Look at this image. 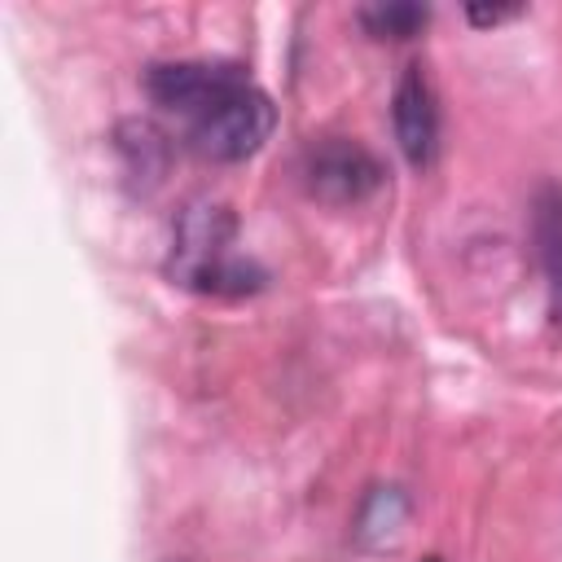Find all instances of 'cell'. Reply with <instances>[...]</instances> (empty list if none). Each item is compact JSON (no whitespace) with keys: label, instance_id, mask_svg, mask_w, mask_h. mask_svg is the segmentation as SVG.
<instances>
[{"label":"cell","instance_id":"1","mask_svg":"<svg viewBox=\"0 0 562 562\" xmlns=\"http://www.w3.org/2000/svg\"><path fill=\"white\" fill-rule=\"evenodd\" d=\"M237 241V220L224 202H193L184 206L180 224H176V237H171V255H167V277L184 290H198V294H224V299H237V294H255L263 290L268 272L237 255L233 250Z\"/></svg>","mask_w":562,"mask_h":562},{"label":"cell","instance_id":"2","mask_svg":"<svg viewBox=\"0 0 562 562\" xmlns=\"http://www.w3.org/2000/svg\"><path fill=\"white\" fill-rule=\"evenodd\" d=\"M272 123H277L272 97L246 75L224 97H215L198 119L184 123V140H189V149L198 158L241 162V158L263 149V140L272 136Z\"/></svg>","mask_w":562,"mask_h":562},{"label":"cell","instance_id":"3","mask_svg":"<svg viewBox=\"0 0 562 562\" xmlns=\"http://www.w3.org/2000/svg\"><path fill=\"white\" fill-rule=\"evenodd\" d=\"M382 162L351 136H325L303 154V184L312 198L329 206H351L364 202L369 193L382 189Z\"/></svg>","mask_w":562,"mask_h":562},{"label":"cell","instance_id":"4","mask_svg":"<svg viewBox=\"0 0 562 562\" xmlns=\"http://www.w3.org/2000/svg\"><path fill=\"white\" fill-rule=\"evenodd\" d=\"M241 79L246 70L237 61H158L145 70V92L158 110L189 123Z\"/></svg>","mask_w":562,"mask_h":562},{"label":"cell","instance_id":"5","mask_svg":"<svg viewBox=\"0 0 562 562\" xmlns=\"http://www.w3.org/2000/svg\"><path fill=\"white\" fill-rule=\"evenodd\" d=\"M391 127H395V140H400L404 158L417 171L435 162V154H439V101H435V88H430L426 66H417V61L404 66V75L395 83Z\"/></svg>","mask_w":562,"mask_h":562},{"label":"cell","instance_id":"6","mask_svg":"<svg viewBox=\"0 0 562 562\" xmlns=\"http://www.w3.org/2000/svg\"><path fill=\"white\" fill-rule=\"evenodd\" d=\"M536 241L553 290V312L562 316V189H544L536 206Z\"/></svg>","mask_w":562,"mask_h":562},{"label":"cell","instance_id":"7","mask_svg":"<svg viewBox=\"0 0 562 562\" xmlns=\"http://www.w3.org/2000/svg\"><path fill=\"white\" fill-rule=\"evenodd\" d=\"M119 149L127 158V171H140L149 180H158L162 167H167V136L154 123H145V119L119 127Z\"/></svg>","mask_w":562,"mask_h":562},{"label":"cell","instance_id":"8","mask_svg":"<svg viewBox=\"0 0 562 562\" xmlns=\"http://www.w3.org/2000/svg\"><path fill=\"white\" fill-rule=\"evenodd\" d=\"M430 9L426 4H404V0H391V4H364L360 9V22L369 35L378 40H408L426 26Z\"/></svg>","mask_w":562,"mask_h":562},{"label":"cell","instance_id":"9","mask_svg":"<svg viewBox=\"0 0 562 562\" xmlns=\"http://www.w3.org/2000/svg\"><path fill=\"white\" fill-rule=\"evenodd\" d=\"M514 13H518L514 4H492V9H483V4H470V9H465V18H470L474 26H496V22L514 18Z\"/></svg>","mask_w":562,"mask_h":562},{"label":"cell","instance_id":"10","mask_svg":"<svg viewBox=\"0 0 562 562\" xmlns=\"http://www.w3.org/2000/svg\"><path fill=\"white\" fill-rule=\"evenodd\" d=\"M426 562H439V558H426Z\"/></svg>","mask_w":562,"mask_h":562}]
</instances>
